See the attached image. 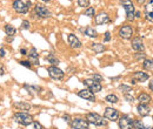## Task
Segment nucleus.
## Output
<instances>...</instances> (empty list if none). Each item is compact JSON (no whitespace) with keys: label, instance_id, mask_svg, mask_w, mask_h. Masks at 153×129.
<instances>
[{"label":"nucleus","instance_id":"36","mask_svg":"<svg viewBox=\"0 0 153 129\" xmlns=\"http://www.w3.org/2000/svg\"><path fill=\"white\" fill-rule=\"evenodd\" d=\"M111 40V34H110V32H106L105 33V39H104V41L105 42H108Z\"/></svg>","mask_w":153,"mask_h":129},{"label":"nucleus","instance_id":"12","mask_svg":"<svg viewBox=\"0 0 153 129\" xmlns=\"http://www.w3.org/2000/svg\"><path fill=\"white\" fill-rule=\"evenodd\" d=\"M131 45H132V48L135 52H144V49H145V46H144V43H143V41H141L140 38L132 39V43Z\"/></svg>","mask_w":153,"mask_h":129},{"label":"nucleus","instance_id":"16","mask_svg":"<svg viewBox=\"0 0 153 129\" xmlns=\"http://www.w3.org/2000/svg\"><path fill=\"white\" fill-rule=\"evenodd\" d=\"M67 40H68V43H70V46H71L72 48H80V47H81L80 40H79L74 34H70L68 38H67Z\"/></svg>","mask_w":153,"mask_h":129},{"label":"nucleus","instance_id":"24","mask_svg":"<svg viewBox=\"0 0 153 129\" xmlns=\"http://www.w3.org/2000/svg\"><path fill=\"white\" fill-rule=\"evenodd\" d=\"M92 49L94 51V53L97 54H100L105 51V46L101 45V43H92Z\"/></svg>","mask_w":153,"mask_h":129},{"label":"nucleus","instance_id":"48","mask_svg":"<svg viewBox=\"0 0 153 129\" xmlns=\"http://www.w3.org/2000/svg\"><path fill=\"white\" fill-rule=\"evenodd\" d=\"M42 1H45V2H48V1H51V0H42Z\"/></svg>","mask_w":153,"mask_h":129},{"label":"nucleus","instance_id":"44","mask_svg":"<svg viewBox=\"0 0 153 129\" xmlns=\"http://www.w3.org/2000/svg\"><path fill=\"white\" fill-rule=\"evenodd\" d=\"M134 18H140V12H135L134 13Z\"/></svg>","mask_w":153,"mask_h":129},{"label":"nucleus","instance_id":"46","mask_svg":"<svg viewBox=\"0 0 153 129\" xmlns=\"http://www.w3.org/2000/svg\"><path fill=\"white\" fill-rule=\"evenodd\" d=\"M149 88H150L151 91H153V81H151V82H150V85H149Z\"/></svg>","mask_w":153,"mask_h":129},{"label":"nucleus","instance_id":"18","mask_svg":"<svg viewBox=\"0 0 153 129\" xmlns=\"http://www.w3.org/2000/svg\"><path fill=\"white\" fill-rule=\"evenodd\" d=\"M29 57H30V60L29 61H30L31 64H39V59H38L39 54H38V52H37L35 48H31V51L29 52Z\"/></svg>","mask_w":153,"mask_h":129},{"label":"nucleus","instance_id":"11","mask_svg":"<svg viewBox=\"0 0 153 129\" xmlns=\"http://www.w3.org/2000/svg\"><path fill=\"white\" fill-rule=\"evenodd\" d=\"M119 35L122 39H131L133 35V30L130 25H122L119 30Z\"/></svg>","mask_w":153,"mask_h":129},{"label":"nucleus","instance_id":"20","mask_svg":"<svg viewBox=\"0 0 153 129\" xmlns=\"http://www.w3.org/2000/svg\"><path fill=\"white\" fill-rule=\"evenodd\" d=\"M138 101H139L140 103H144V104H149V103L151 102V96H150L149 94L141 93V94H139V96H138Z\"/></svg>","mask_w":153,"mask_h":129},{"label":"nucleus","instance_id":"4","mask_svg":"<svg viewBox=\"0 0 153 129\" xmlns=\"http://www.w3.org/2000/svg\"><path fill=\"white\" fill-rule=\"evenodd\" d=\"M31 5H32L31 1H27V2L25 4V2L21 1V0H15V1L13 2V8H14V11H15L17 13L26 14V13L29 12V9H30Z\"/></svg>","mask_w":153,"mask_h":129},{"label":"nucleus","instance_id":"27","mask_svg":"<svg viewBox=\"0 0 153 129\" xmlns=\"http://www.w3.org/2000/svg\"><path fill=\"white\" fill-rule=\"evenodd\" d=\"M105 100L107 101V102H110V103H117L118 101H119V99L117 95H114V94H110V95H107V96L105 97Z\"/></svg>","mask_w":153,"mask_h":129},{"label":"nucleus","instance_id":"9","mask_svg":"<svg viewBox=\"0 0 153 129\" xmlns=\"http://www.w3.org/2000/svg\"><path fill=\"white\" fill-rule=\"evenodd\" d=\"M34 12L40 18H48V17H51V12L47 9V7H45L41 4H37L34 6Z\"/></svg>","mask_w":153,"mask_h":129},{"label":"nucleus","instance_id":"2","mask_svg":"<svg viewBox=\"0 0 153 129\" xmlns=\"http://www.w3.org/2000/svg\"><path fill=\"white\" fill-rule=\"evenodd\" d=\"M14 120H15L17 123H19L21 126H25V127H27V126L33 123L32 115L27 114V113H15L14 114Z\"/></svg>","mask_w":153,"mask_h":129},{"label":"nucleus","instance_id":"5","mask_svg":"<svg viewBox=\"0 0 153 129\" xmlns=\"http://www.w3.org/2000/svg\"><path fill=\"white\" fill-rule=\"evenodd\" d=\"M133 121L132 117H130L128 115H122V117L118 119V125L120 129H132L133 128Z\"/></svg>","mask_w":153,"mask_h":129},{"label":"nucleus","instance_id":"26","mask_svg":"<svg viewBox=\"0 0 153 129\" xmlns=\"http://www.w3.org/2000/svg\"><path fill=\"white\" fill-rule=\"evenodd\" d=\"M45 59H46V60H47L50 64H53V66H57V64H59V60H58V59H57V58H56L53 54H47Z\"/></svg>","mask_w":153,"mask_h":129},{"label":"nucleus","instance_id":"37","mask_svg":"<svg viewBox=\"0 0 153 129\" xmlns=\"http://www.w3.org/2000/svg\"><path fill=\"white\" fill-rule=\"evenodd\" d=\"M125 99H126L128 102H133V101H134V97L131 96V95H128V94H125Z\"/></svg>","mask_w":153,"mask_h":129},{"label":"nucleus","instance_id":"22","mask_svg":"<svg viewBox=\"0 0 153 129\" xmlns=\"http://www.w3.org/2000/svg\"><path fill=\"white\" fill-rule=\"evenodd\" d=\"M143 67H144V69H146V70L153 72V59H145V60L143 61Z\"/></svg>","mask_w":153,"mask_h":129},{"label":"nucleus","instance_id":"43","mask_svg":"<svg viewBox=\"0 0 153 129\" xmlns=\"http://www.w3.org/2000/svg\"><path fill=\"white\" fill-rule=\"evenodd\" d=\"M6 41H7V42H12V41H13V36H10V35H8V36L6 38Z\"/></svg>","mask_w":153,"mask_h":129},{"label":"nucleus","instance_id":"30","mask_svg":"<svg viewBox=\"0 0 153 129\" xmlns=\"http://www.w3.org/2000/svg\"><path fill=\"white\" fill-rule=\"evenodd\" d=\"M85 14H86L87 17H90V18H93V17H94V14H95V9H94V7H90V8H87V9L85 11Z\"/></svg>","mask_w":153,"mask_h":129},{"label":"nucleus","instance_id":"40","mask_svg":"<svg viewBox=\"0 0 153 129\" xmlns=\"http://www.w3.org/2000/svg\"><path fill=\"white\" fill-rule=\"evenodd\" d=\"M5 74V68H4V66L0 64V75H4Z\"/></svg>","mask_w":153,"mask_h":129},{"label":"nucleus","instance_id":"28","mask_svg":"<svg viewBox=\"0 0 153 129\" xmlns=\"http://www.w3.org/2000/svg\"><path fill=\"white\" fill-rule=\"evenodd\" d=\"M133 128L134 129H145L144 123L140 121V120H134L133 121Z\"/></svg>","mask_w":153,"mask_h":129},{"label":"nucleus","instance_id":"19","mask_svg":"<svg viewBox=\"0 0 153 129\" xmlns=\"http://www.w3.org/2000/svg\"><path fill=\"white\" fill-rule=\"evenodd\" d=\"M133 80L138 81V82H144V81L149 80V75L146 73H143V72H135L133 74Z\"/></svg>","mask_w":153,"mask_h":129},{"label":"nucleus","instance_id":"3","mask_svg":"<svg viewBox=\"0 0 153 129\" xmlns=\"http://www.w3.org/2000/svg\"><path fill=\"white\" fill-rule=\"evenodd\" d=\"M86 121L89 123H92L97 127H102V126H106V121L104 120L102 116H100L99 114L97 113H89L86 115Z\"/></svg>","mask_w":153,"mask_h":129},{"label":"nucleus","instance_id":"15","mask_svg":"<svg viewBox=\"0 0 153 129\" xmlns=\"http://www.w3.org/2000/svg\"><path fill=\"white\" fill-rule=\"evenodd\" d=\"M110 21V17L107 13L105 12H100L97 17H95V24L97 25H102V24H106Z\"/></svg>","mask_w":153,"mask_h":129},{"label":"nucleus","instance_id":"31","mask_svg":"<svg viewBox=\"0 0 153 129\" xmlns=\"http://www.w3.org/2000/svg\"><path fill=\"white\" fill-rule=\"evenodd\" d=\"M145 58H146V54L144 53V52H138L137 54H135V59L138 60V61H144L145 60Z\"/></svg>","mask_w":153,"mask_h":129},{"label":"nucleus","instance_id":"42","mask_svg":"<svg viewBox=\"0 0 153 129\" xmlns=\"http://www.w3.org/2000/svg\"><path fill=\"white\" fill-rule=\"evenodd\" d=\"M0 57H1V58L5 57V49H4V48H0Z\"/></svg>","mask_w":153,"mask_h":129},{"label":"nucleus","instance_id":"39","mask_svg":"<svg viewBox=\"0 0 153 129\" xmlns=\"http://www.w3.org/2000/svg\"><path fill=\"white\" fill-rule=\"evenodd\" d=\"M33 125H34V129H44L39 122H33Z\"/></svg>","mask_w":153,"mask_h":129},{"label":"nucleus","instance_id":"13","mask_svg":"<svg viewBox=\"0 0 153 129\" xmlns=\"http://www.w3.org/2000/svg\"><path fill=\"white\" fill-rule=\"evenodd\" d=\"M78 95L87 101H91V102H94L95 101V96H94V93H92L90 89H83L78 93Z\"/></svg>","mask_w":153,"mask_h":129},{"label":"nucleus","instance_id":"32","mask_svg":"<svg viewBox=\"0 0 153 129\" xmlns=\"http://www.w3.org/2000/svg\"><path fill=\"white\" fill-rule=\"evenodd\" d=\"M90 1L91 0H78V4L80 7H87L90 5Z\"/></svg>","mask_w":153,"mask_h":129},{"label":"nucleus","instance_id":"29","mask_svg":"<svg viewBox=\"0 0 153 129\" xmlns=\"http://www.w3.org/2000/svg\"><path fill=\"white\" fill-rule=\"evenodd\" d=\"M119 89H120L122 92H124L125 94H128L130 92H132V88H131L130 86H126V85H120V86H119Z\"/></svg>","mask_w":153,"mask_h":129},{"label":"nucleus","instance_id":"1","mask_svg":"<svg viewBox=\"0 0 153 129\" xmlns=\"http://www.w3.org/2000/svg\"><path fill=\"white\" fill-rule=\"evenodd\" d=\"M122 7L125 8L126 12V20L127 21H133L134 20V5L131 0H119Z\"/></svg>","mask_w":153,"mask_h":129},{"label":"nucleus","instance_id":"6","mask_svg":"<svg viewBox=\"0 0 153 129\" xmlns=\"http://www.w3.org/2000/svg\"><path fill=\"white\" fill-rule=\"evenodd\" d=\"M83 83L87 87V89H90L92 93H98V92H100L101 91V85H100V82H97V81H94V80H92V79H86V80H84L83 81Z\"/></svg>","mask_w":153,"mask_h":129},{"label":"nucleus","instance_id":"17","mask_svg":"<svg viewBox=\"0 0 153 129\" xmlns=\"http://www.w3.org/2000/svg\"><path fill=\"white\" fill-rule=\"evenodd\" d=\"M137 109H138V113L141 116H147L150 114V112H151L149 104H144V103H139L138 107H137Z\"/></svg>","mask_w":153,"mask_h":129},{"label":"nucleus","instance_id":"45","mask_svg":"<svg viewBox=\"0 0 153 129\" xmlns=\"http://www.w3.org/2000/svg\"><path fill=\"white\" fill-rule=\"evenodd\" d=\"M137 1H138V4H139V5H144L146 0H137Z\"/></svg>","mask_w":153,"mask_h":129},{"label":"nucleus","instance_id":"38","mask_svg":"<svg viewBox=\"0 0 153 129\" xmlns=\"http://www.w3.org/2000/svg\"><path fill=\"white\" fill-rule=\"evenodd\" d=\"M64 120L66 121V122H68V123H71V117H70V115L68 114H64Z\"/></svg>","mask_w":153,"mask_h":129},{"label":"nucleus","instance_id":"47","mask_svg":"<svg viewBox=\"0 0 153 129\" xmlns=\"http://www.w3.org/2000/svg\"><path fill=\"white\" fill-rule=\"evenodd\" d=\"M145 129H153V127H150V126H145Z\"/></svg>","mask_w":153,"mask_h":129},{"label":"nucleus","instance_id":"14","mask_svg":"<svg viewBox=\"0 0 153 129\" xmlns=\"http://www.w3.org/2000/svg\"><path fill=\"white\" fill-rule=\"evenodd\" d=\"M145 18L153 22V0H150L149 4L145 6Z\"/></svg>","mask_w":153,"mask_h":129},{"label":"nucleus","instance_id":"25","mask_svg":"<svg viewBox=\"0 0 153 129\" xmlns=\"http://www.w3.org/2000/svg\"><path fill=\"white\" fill-rule=\"evenodd\" d=\"M4 31H5V33L7 34V35H10V36H13L14 34H15V28L12 26V25H6L5 27H4Z\"/></svg>","mask_w":153,"mask_h":129},{"label":"nucleus","instance_id":"23","mask_svg":"<svg viewBox=\"0 0 153 129\" xmlns=\"http://www.w3.org/2000/svg\"><path fill=\"white\" fill-rule=\"evenodd\" d=\"M15 108H18L19 110H30L31 109V104L27 102H18L14 104Z\"/></svg>","mask_w":153,"mask_h":129},{"label":"nucleus","instance_id":"7","mask_svg":"<svg viewBox=\"0 0 153 129\" xmlns=\"http://www.w3.org/2000/svg\"><path fill=\"white\" fill-rule=\"evenodd\" d=\"M47 72H48V75L52 78V79H54V80H61V79H64V76H65V73L59 69L57 66H51V67H48L47 68Z\"/></svg>","mask_w":153,"mask_h":129},{"label":"nucleus","instance_id":"8","mask_svg":"<svg viewBox=\"0 0 153 129\" xmlns=\"http://www.w3.org/2000/svg\"><path fill=\"white\" fill-rule=\"evenodd\" d=\"M71 128L72 129H89V122L84 119H80V117H75L71 121L70 123Z\"/></svg>","mask_w":153,"mask_h":129},{"label":"nucleus","instance_id":"21","mask_svg":"<svg viewBox=\"0 0 153 129\" xmlns=\"http://www.w3.org/2000/svg\"><path fill=\"white\" fill-rule=\"evenodd\" d=\"M84 32H85V34H86L87 36H90V38H97V36H98V33H97V31H95L92 26H87V27L84 30Z\"/></svg>","mask_w":153,"mask_h":129},{"label":"nucleus","instance_id":"10","mask_svg":"<svg viewBox=\"0 0 153 129\" xmlns=\"http://www.w3.org/2000/svg\"><path fill=\"white\" fill-rule=\"evenodd\" d=\"M104 117L110 120V121H117L119 119V112L114 108H111V107H107L104 112Z\"/></svg>","mask_w":153,"mask_h":129},{"label":"nucleus","instance_id":"33","mask_svg":"<svg viewBox=\"0 0 153 129\" xmlns=\"http://www.w3.org/2000/svg\"><path fill=\"white\" fill-rule=\"evenodd\" d=\"M92 80H94V81H97V82H101V81L104 80V78H102L101 75H99V74H93V75H92Z\"/></svg>","mask_w":153,"mask_h":129},{"label":"nucleus","instance_id":"34","mask_svg":"<svg viewBox=\"0 0 153 129\" xmlns=\"http://www.w3.org/2000/svg\"><path fill=\"white\" fill-rule=\"evenodd\" d=\"M21 28H23V30H29V28H30V22H29L27 20H24L23 24H21Z\"/></svg>","mask_w":153,"mask_h":129},{"label":"nucleus","instance_id":"41","mask_svg":"<svg viewBox=\"0 0 153 129\" xmlns=\"http://www.w3.org/2000/svg\"><path fill=\"white\" fill-rule=\"evenodd\" d=\"M20 53H21V55H27V51L25 48H21L20 49Z\"/></svg>","mask_w":153,"mask_h":129},{"label":"nucleus","instance_id":"35","mask_svg":"<svg viewBox=\"0 0 153 129\" xmlns=\"http://www.w3.org/2000/svg\"><path fill=\"white\" fill-rule=\"evenodd\" d=\"M19 64H21V66H24V67H26V68H31L32 67L30 61H19Z\"/></svg>","mask_w":153,"mask_h":129}]
</instances>
